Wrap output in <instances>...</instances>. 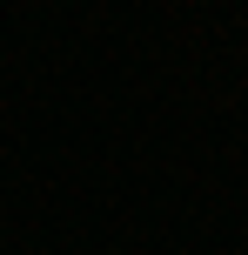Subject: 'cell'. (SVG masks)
<instances>
[{
  "mask_svg": "<svg viewBox=\"0 0 248 255\" xmlns=\"http://www.w3.org/2000/svg\"><path fill=\"white\" fill-rule=\"evenodd\" d=\"M107 255H121V249H107Z\"/></svg>",
  "mask_w": 248,
  "mask_h": 255,
  "instance_id": "cell-1",
  "label": "cell"
}]
</instances>
